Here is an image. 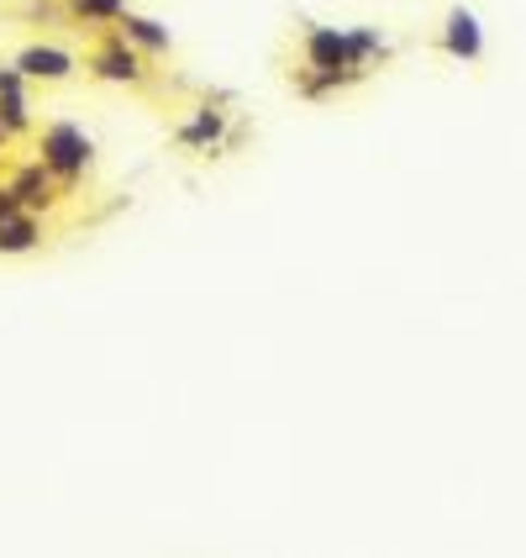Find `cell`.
<instances>
[{"label": "cell", "instance_id": "277c9868", "mask_svg": "<svg viewBox=\"0 0 526 558\" xmlns=\"http://www.w3.org/2000/svg\"><path fill=\"white\" fill-rule=\"evenodd\" d=\"M448 48H453V53H479V32H474V16H468V11H453V22H448Z\"/></svg>", "mask_w": 526, "mask_h": 558}, {"label": "cell", "instance_id": "6da1fadb", "mask_svg": "<svg viewBox=\"0 0 526 558\" xmlns=\"http://www.w3.org/2000/svg\"><path fill=\"white\" fill-rule=\"evenodd\" d=\"M358 48H369V37H358V43H347L342 32L332 27H310L306 32V59L321 69V74H342L347 63H353V53Z\"/></svg>", "mask_w": 526, "mask_h": 558}, {"label": "cell", "instance_id": "7a4b0ae2", "mask_svg": "<svg viewBox=\"0 0 526 558\" xmlns=\"http://www.w3.org/2000/svg\"><path fill=\"white\" fill-rule=\"evenodd\" d=\"M85 158H90V148H85V137H79L74 126H48V132H42V163H48V169L74 174V169H85Z\"/></svg>", "mask_w": 526, "mask_h": 558}, {"label": "cell", "instance_id": "5b68a950", "mask_svg": "<svg viewBox=\"0 0 526 558\" xmlns=\"http://www.w3.org/2000/svg\"><path fill=\"white\" fill-rule=\"evenodd\" d=\"M74 5V16H85V22H111V16H122L126 0H69Z\"/></svg>", "mask_w": 526, "mask_h": 558}, {"label": "cell", "instance_id": "3957f363", "mask_svg": "<svg viewBox=\"0 0 526 558\" xmlns=\"http://www.w3.org/2000/svg\"><path fill=\"white\" fill-rule=\"evenodd\" d=\"M16 69H22L27 80H69V74H74V59H69L63 48H27V53L16 59Z\"/></svg>", "mask_w": 526, "mask_h": 558}]
</instances>
